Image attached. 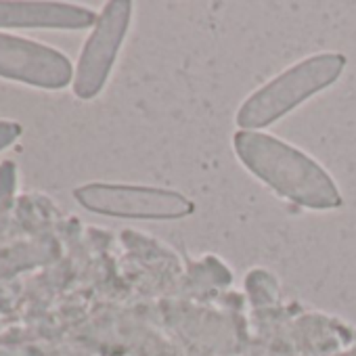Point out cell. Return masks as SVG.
<instances>
[{
  "instance_id": "obj_1",
  "label": "cell",
  "mask_w": 356,
  "mask_h": 356,
  "mask_svg": "<svg viewBox=\"0 0 356 356\" xmlns=\"http://www.w3.org/2000/svg\"><path fill=\"white\" fill-rule=\"evenodd\" d=\"M233 149L245 170L279 197L308 210L341 206V191L331 174L291 143L262 130H237Z\"/></svg>"
},
{
  "instance_id": "obj_2",
  "label": "cell",
  "mask_w": 356,
  "mask_h": 356,
  "mask_svg": "<svg viewBox=\"0 0 356 356\" xmlns=\"http://www.w3.org/2000/svg\"><path fill=\"white\" fill-rule=\"evenodd\" d=\"M346 63L341 53H314L293 63L239 105L235 124L241 130H262L279 122L314 95L333 86L341 78Z\"/></svg>"
},
{
  "instance_id": "obj_3",
  "label": "cell",
  "mask_w": 356,
  "mask_h": 356,
  "mask_svg": "<svg viewBox=\"0 0 356 356\" xmlns=\"http://www.w3.org/2000/svg\"><path fill=\"white\" fill-rule=\"evenodd\" d=\"M76 202L88 212L128 220H183L195 212V202L185 193L143 187V185H105L92 183L74 191Z\"/></svg>"
},
{
  "instance_id": "obj_4",
  "label": "cell",
  "mask_w": 356,
  "mask_h": 356,
  "mask_svg": "<svg viewBox=\"0 0 356 356\" xmlns=\"http://www.w3.org/2000/svg\"><path fill=\"white\" fill-rule=\"evenodd\" d=\"M132 13L134 5L130 0H111L99 13L74 70L72 88L78 99L90 101L105 88L128 36Z\"/></svg>"
},
{
  "instance_id": "obj_5",
  "label": "cell",
  "mask_w": 356,
  "mask_h": 356,
  "mask_svg": "<svg viewBox=\"0 0 356 356\" xmlns=\"http://www.w3.org/2000/svg\"><path fill=\"white\" fill-rule=\"evenodd\" d=\"M74 65L61 51L36 40L0 34V78L61 90L74 82Z\"/></svg>"
},
{
  "instance_id": "obj_6",
  "label": "cell",
  "mask_w": 356,
  "mask_h": 356,
  "mask_svg": "<svg viewBox=\"0 0 356 356\" xmlns=\"http://www.w3.org/2000/svg\"><path fill=\"white\" fill-rule=\"evenodd\" d=\"M95 11L67 3H0V28L86 30L97 24Z\"/></svg>"
},
{
  "instance_id": "obj_7",
  "label": "cell",
  "mask_w": 356,
  "mask_h": 356,
  "mask_svg": "<svg viewBox=\"0 0 356 356\" xmlns=\"http://www.w3.org/2000/svg\"><path fill=\"white\" fill-rule=\"evenodd\" d=\"M13 163H3L0 165V210H7L11 206V195H13V187H15V181H13Z\"/></svg>"
},
{
  "instance_id": "obj_8",
  "label": "cell",
  "mask_w": 356,
  "mask_h": 356,
  "mask_svg": "<svg viewBox=\"0 0 356 356\" xmlns=\"http://www.w3.org/2000/svg\"><path fill=\"white\" fill-rule=\"evenodd\" d=\"M22 134V126L11 120H0V151H5L9 145H13Z\"/></svg>"
}]
</instances>
